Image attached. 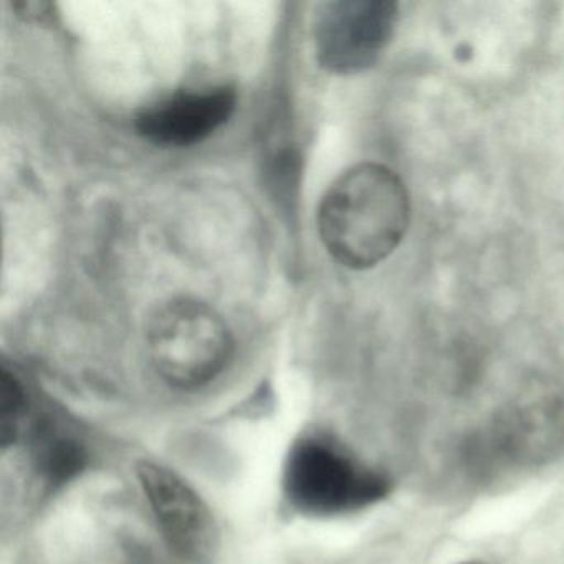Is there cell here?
<instances>
[{
  "instance_id": "obj_1",
  "label": "cell",
  "mask_w": 564,
  "mask_h": 564,
  "mask_svg": "<svg viewBox=\"0 0 564 564\" xmlns=\"http://www.w3.org/2000/svg\"><path fill=\"white\" fill-rule=\"evenodd\" d=\"M411 223L404 183L391 170L362 163L343 173L323 196L318 230L329 256L351 270H368L388 259Z\"/></svg>"
},
{
  "instance_id": "obj_2",
  "label": "cell",
  "mask_w": 564,
  "mask_h": 564,
  "mask_svg": "<svg viewBox=\"0 0 564 564\" xmlns=\"http://www.w3.org/2000/svg\"><path fill=\"white\" fill-rule=\"evenodd\" d=\"M283 494L306 517H338L371 507L389 494L388 478L326 434H305L290 447Z\"/></svg>"
},
{
  "instance_id": "obj_3",
  "label": "cell",
  "mask_w": 564,
  "mask_h": 564,
  "mask_svg": "<svg viewBox=\"0 0 564 564\" xmlns=\"http://www.w3.org/2000/svg\"><path fill=\"white\" fill-rule=\"evenodd\" d=\"M147 343L158 375L184 391L209 384L234 355L232 333L223 316L194 299L163 303L151 316Z\"/></svg>"
},
{
  "instance_id": "obj_4",
  "label": "cell",
  "mask_w": 564,
  "mask_h": 564,
  "mask_svg": "<svg viewBox=\"0 0 564 564\" xmlns=\"http://www.w3.org/2000/svg\"><path fill=\"white\" fill-rule=\"evenodd\" d=\"M398 4L389 0H333L313 25L316 58L335 75H355L378 62L391 42Z\"/></svg>"
},
{
  "instance_id": "obj_5",
  "label": "cell",
  "mask_w": 564,
  "mask_h": 564,
  "mask_svg": "<svg viewBox=\"0 0 564 564\" xmlns=\"http://www.w3.org/2000/svg\"><path fill=\"white\" fill-rule=\"evenodd\" d=\"M138 478L171 550L186 563L209 564L219 550V528L203 497L156 462H141Z\"/></svg>"
},
{
  "instance_id": "obj_6",
  "label": "cell",
  "mask_w": 564,
  "mask_h": 564,
  "mask_svg": "<svg viewBox=\"0 0 564 564\" xmlns=\"http://www.w3.org/2000/svg\"><path fill=\"white\" fill-rule=\"evenodd\" d=\"M232 87L186 90L144 108L137 117L138 134L163 148H189L219 131L236 111Z\"/></svg>"
},
{
  "instance_id": "obj_7",
  "label": "cell",
  "mask_w": 564,
  "mask_h": 564,
  "mask_svg": "<svg viewBox=\"0 0 564 564\" xmlns=\"http://www.w3.org/2000/svg\"><path fill=\"white\" fill-rule=\"evenodd\" d=\"M15 11H19V15L25 19V21H37L42 22L45 18H48L51 12V4H42V2H28V4H15Z\"/></svg>"
},
{
  "instance_id": "obj_8",
  "label": "cell",
  "mask_w": 564,
  "mask_h": 564,
  "mask_svg": "<svg viewBox=\"0 0 564 564\" xmlns=\"http://www.w3.org/2000/svg\"><path fill=\"white\" fill-rule=\"evenodd\" d=\"M467 564H470V563H467Z\"/></svg>"
}]
</instances>
